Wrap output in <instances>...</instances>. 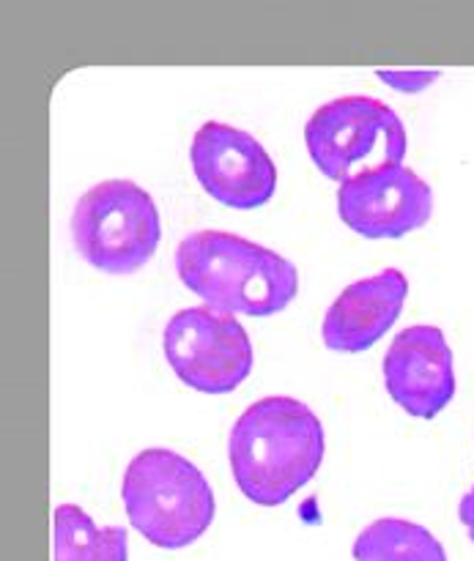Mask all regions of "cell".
I'll list each match as a JSON object with an SVG mask.
<instances>
[{
	"instance_id": "6da1fadb",
	"label": "cell",
	"mask_w": 474,
	"mask_h": 561,
	"mask_svg": "<svg viewBox=\"0 0 474 561\" xmlns=\"http://www.w3.org/2000/svg\"><path fill=\"white\" fill-rule=\"evenodd\" d=\"M228 460L252 504L280 507L321 469L324 427L300 400L263 398L236 420Z\"/></svg>"
},
{
	"instance_id": "7a4b0ae2",
	"label": "cell",
	"mask_w": 474,
	"mask_h": 561,
	"mask_svg": "<svg viewBox=\"0 0 474 561\" xmlns=\"http://www.w3.org/2000/svg\"><path fill=\"white\" fill-rule=\"evenodd\" d=\"M179 279L225 316L267 318L300 294V272L274 250L225 230H198L176 250Z\"/></svg>"
},
{
	"instance_id": "3957f363",
	"label": "cell",
	"mask_w": 474,
	"mask_h": 561,
	"mask_svg": "<svg viewBox=\"0 0 474 561\" xmlns=\"http://www.w3.org/2000/svg\"><path fill=\"white\" fill-rule=\"evenodd\" d=\"M121 496L132 529L165 551L201 540L217 513L212 485L201 469L170 449L135 455L126 466Z\"/></svg>"
},
{
	"instance_id": "277c9868",
	"label": "cell",
	"mask_w": 474,
	"mask_h": 561,
	"mask_svg": "<svg viewBox=\"0 0 474 561\" xmlns=\"http://www.w3.org/2000/svg\"><path fill=\"white\" fill-rule=\"evenodd\" d=\"M162 239L151 195L135 181L110 179L91 186L71 214V241L82 261L113 277L146 266Z\"/></svg>"
},
{
	"instance_id": "5b68a950",
	"label": "cell",
	"mask_w": 474,
	"mask_h": 561,
	"mask_svg": "<svg viewBox=\"0 0 474 561\" xmlns=\"http://www.w3.org/2000/svg\"><path fill=\"white\" fill-rule=\"evenodd\" d=\"M305 142L316 168L338 184L384 164H404L409 146L398 115L371 96H343L318 107L305 126Z\"/></svg>"
},
{
	"instance_id": "8992f818",
	"label": "cell",
	"mask_w": 474,
	"mask_h": 561,
	"mask_svg": "<svg viewBox=\"0 0 474 561\" xmlns=\"http://www.w3.org/2000/svg\"><path fill=\"white\" fill-rule=\"evenodd\" d=\"M162 348L176 376L203 394L234 392L256 359L245 327L212 307L176 312L165 327Z\"/></svg>"
},
{
	"instance_id": "52a82bcc",
	"label": "cell",
	"mask_w": 474,
	"mask_h": 561,
	"mask_svg": "<svg viewBox=\"0 0 474 561\" xmlns=\"http://www.w3.org/2000/svg\"><path fill=\"white\" fill-rule=\"evenodd\" d=\"M192 170L203 190L236 211L267 206L278 190V168L267 148L236 126L208 121L192 137Z\"/></svg>"
},
{
	"instance_id": "ba28073f",
	"label": "cell",
	"mask_w": 474,
	"mask_h": 561,
	"mask_svg": "<svg viewBox=\"0 0 474 561\" xmlns=\"http://www.w3.org/2000/svg\"><path fill=\"white\" fill-rule=\"evenodd\" d=\"M338 214L365 239H400L431 219L433 192L406 164H384L340 184Z\"/></svg>"
},
{
	"instance_id": "9c48e42d",
	"label": "cell",
	"mask_w": 474,
	"mask_h": 561,
	"mask_svg": "<svg viewBox=\"0 0 474 561\" xmlns=\"http://www.w3.org/2000/svg\"><path fill=\"white\" fill-rule=\"evenodd\" d=\"M390 398L417 420H433L455 398L453 351L437 327H409L384 356Z\"/></svg>"
},
{
	"instance_id": "30bf717a",
	"label": "cell",
	"mask_w": 474,
	"mask_h": 561,
	"mask_svg": "<svg viewBox=\"0 0 474 561\" xmlns=\"http://www.w3.org/2000/svg\"><path fill=\"white\" fill-rule=\"evenodd\" d=\"M406 296L409 283L398 268L357 279L327 310L321 327L324 345L338 354H362L373 348L398 321Z\"/></svg>"
},
{
	"instance_id": "8fae6325",
	"label": "cell",
	"mask_w": 474,
	"mask_h": 561,
	"mask_svg": "<svg viewBox=\"0 0 474 561\" xmlns=\"http://www.w3.org/2000/svg\"><path fill=\"white\" fill-rule=\"evenodd\" d=\"M53 559L55 561H126L129 535L121 526L99 529L86 510L60 504L53 515Z\"/></svg>"
},
{
	"instance_id": "7c38bea8",
	"label": "cell",
	"mask_w": 474,
	"mask_h": 561,
	"mask_svg": "<svg viewBox=\"0 0 474 561\" xmlns=\"http://www.w3.org/2000/svg\"><path fill=\"white\" fill-rule=\"evenodd\" d=\"M357 561H448L442 542L420 524L379 518L357 537Z\"/></svg>"
},
{
	"instance_id": "4fadbf2b",
	"label": "cell",
	"mask_w": 474,
	"mask_h": 561,
	"mask_svg": "<svg viewBox=\"0 0 474 561\" xmlns=\"http://www.w3.org/2000/svg\"><path fill=\"white\" fill-rule=\"evenodd\" d=\"M459 515H461V524H464L466 531H470V540L474 542V485H472V491L461 499Z\"/></svg>"
}]
</instances>
